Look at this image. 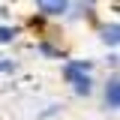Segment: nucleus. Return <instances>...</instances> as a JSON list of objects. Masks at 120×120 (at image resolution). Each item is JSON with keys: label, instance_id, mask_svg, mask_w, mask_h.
I'll return each mask as SVG.
<instances>
[{"label": "nucleus", "instance_id": "obj_3", "mask_svg": "<svg viewBox=\"0 0 120 120\" xmlns=\"http://www.w3.org/2000/svg\"><path fill=\"white\" fill-rule=\"evenodd\" d=\"M36 3H39V9L45 15H63L66 6H69V0H36Z\"/></svg>", "mask_w": 120, "mask_h": 120}, {"label": "nucleus", "instance_id": "obj_4", "mask_svg": "<svg viewBox=\"0 0 120 120\" xmlns=\"http://www.w3.org/2000/svg\"><path fill=\"white\" fill-rule=\"evenodd\" d=\"M117 33H120L117 24H108V27H102V39H105L108 45H117Z\"/></svg>", "mask_w": 120, "mask_h": 120}, {"label": "nucleus", "instance_id": "obj_5", "mask_svg": "<svg viewBox=\"0 0 120 120\" xmlns=\"http://www.w3.org/2000/svg\"><path fill=\"white\" fill-rule=\"evenodd\" d=\"M12 36H15L12 27H0V42H12Z\"/></svg>", "mask_w": 120, "mask_h": 120}, {"label": "nucleus", "instance_id": "obj_2", "mask_svg": "<svg viewBox=\"0 0 120 120\" xmlns=\"http://www.w3.org/2000/svg\"><path fill=\"white\" fill-rule=\"evenodd\" d=\"M105 105H108L111 111H117V105H120V81L117 78H111L108 87H105Z\"/></svg>", "mask_w": 120, "mask_h": 120}, {"label": "nucleus", "instance_id": "obj_1", "mask_svg": "<svg viewBox=\"0 0 120 120\" xmlns=\"http://www.w3.org/2000/svg\"><path fill=\"white\" fill-rule=\"evenodd\" d=\"M87 69H90V63L84 60H75V63H69L66 66V78L72 81V90L78 93V96H87L90 90H93V81H90V75H87Z\"/></svg>", "mask_w": 120, "mask_h": 120}]
</instances>
